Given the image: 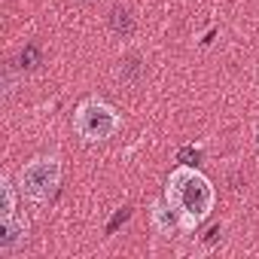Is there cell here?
<instances>
[{
    "label": "cell",
    "instance_id": "obj_4",
    "mask_svg": "<svg viewBox=\"0 0 259 259\" xmlns=\"http://www.w3.org/2000/svg\"><path fill=\"white\" fill-rule=\"evenodd\" d=\"M25 232H28V223L19 220V213H13V217H0V247H4V250L16 247V244L25 238Z\"/></svg>",
    "mask_w": 259,
    "mask_h": 259
},
{
    "label": "cell",
    "instance_id": "obj_5",
    "mask_svg": "<svg viewBox=\"0 0 259 259\" xmlns=\"http://www.w3.org/2000/svg\"><path fill=\"white\" fill-rule=\"evenodd\" d=\"M153 223H156V229H159L162 235H171V232H177V229H180V220H177L174 207H171L165 198L153 204Z\"/></svg>",
    "mask_w": 259,
    "mask_h": 259
},
{
    "label": "cell",
    "instance_id": "obj_1",
    "mask_svg": "<svg viewBox=\"0 0 259 259\" xmlns=\"http://www.w3.org/2000/svg\"><path fill=\"white\" fill-rule=\"evenodd\" d=\"M165 201L174 207V213L180 220V229L195 232L213 210V186L201 171H195L189 165H180L168 177Z\"/></svg>",
    "mask_w": 259,
    "mask_h": 259
},
{
    "label": "cell",
    "instance_id": "obj_2",
    "mask_svg": "<svg viewBox=\"0 0 259 259\" xmlns=\"http://www.w3.org/2000/svg\"><path fill=\"white\" fill-rule=\"evenodd\" d=\"M119 125H122L119 113L107 101H98V98L82 101L76 107V113H73V128L82 138V144H104V141H110L119 132Z\"/></svg>",
    "mask_w": 259,
    "mask_h": 259
},
{
    "label": "cell",
    "instance_id": "obj_6",
    "mask_svg": "<svg viewBox=\"0 0 259 259\" xmlns=\"http://www.w3.org/2000/svg\"><path fill=\"white\" fill-rule=\"evenodd\" d=\"M113 16H116V19H113V28H116V31H132V19H125L128 13H122V10H116Z\"/></svg>",
    "mask_w": 259,
    "mask_h": 259
},
{
    "label": "cell",
    "instance_id": "obj_3",
    "mask_svg": "<svg viewBox=\"0 0 259 259\" xmlns=\"http://www.w3.org/2000/svg\"><path fill=\"white\" fill-rule=\"evenodd\" d=\"M58 186H61V162L55 156H37L19 171V192L34 204H46L58 192Z\"/></svg>",
    "mask_w": 259,
    "mask_h": 259
}]
</instances>
